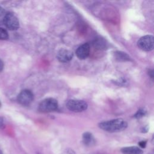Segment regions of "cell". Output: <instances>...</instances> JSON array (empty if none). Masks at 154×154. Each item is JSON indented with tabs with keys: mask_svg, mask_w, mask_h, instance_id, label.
I'll return each instance as SVG.
<instances>
[{
	"mask_svg": "<svg viewBox=\"0 0 154 154\" xmlns=\"http://www.w3.org/2000/svg\"><path fill=\"white\" fill-rule=\"evenodd\" d=\"M99 126L103 131L109 132H117L125 130L127 126V122L122 119H116L100 123Z\"/></svg>",
	"mask_w": 154,
	"mask_h": 154,
	"instance_id": "cell-1",
	"label": "cell"
},
{
	"mask_svg": "<svg viewBox=\"0 0 154 154\" xmlns=\"http://www.w3.org/2000/svg\"><path fill=\"white\" fill-rule=\"evenodd\" d=\"M58 108V102L54 98H46L38 105V111L42 112H49L55 111Z\"/></svg>",
	"mask_w": 154,
	"mask_h": 154,
	"instance_id": "cell-2",
	"label": "cell"
},
{
	"mask_svg": "<svg viewBox=\"0 0 154 154\" xmlns=\"http://www.w3.org/2000/svg\"><path fill=\"white\" fill-rule=\"evenodd\" d=\"M67 108L73 112H81L87 108V103L82 100L70 99L66 103Z\"/></svg>",
	"mask_w": 154,
	"mask_h": 154,
	"instance_id": "cell-3",
	"label": "cell"
},
{
	"mask_svg": "<svg viewBox=\"0 0 154 154\" xmlns=\"http://www.w3.org/2000/svg\"><path fill=\"white\" fill-rule=\"evenodd\" d=\"M137 45L138 48L143 51H152L153 49L154 45L153 37L151 35H147L141 37L137 42Z\"/></svg>",
	"mask_w": 154,
	"mask_h": 154,
	"instance_id": "cell-4",
	"label": "cell"
},
{
	"mask_svg": "<svg viewBox=\"0 0 154 154\" xmlns=\"http://www.w3.org/2000/svg\"><path fill=\"white\" fill-rule=\"evenodd\" d=\"M5 26L10 30L17 29L19 27V22L17 17L11 13H7L3 19Z\"/></svg>",
	"mask_w": 154,
	"mask_h": 154,
	"instance_id": "cell-5",
	"label": "cell"
},
{
	"mask_svg": "<svg viewBox=\"0 0 154 154\" xmlns=\"http://www.w3.org/2000/svg\"><path fill=\"white\" fill-rule=\"evenodd\" d=\"M33 98V94L30 90H23L18 94L17 99L20 104L26 106L32 102Z\"/></svg>",
	"mask_w": 154,
	"mask_h": 154,
	"instance_id": "cell-6",
	"label": "cell"
},
{
	"mask_svg": "<svg viewBox=\"0 0 154 154\" xmlns=\"http://www.w3.org/2000/svg\"><path fill=\"white\" fill-rule=\"evenodd\" d=\"M90 51V46L88 43H84L78 48L76 51V56L80 60H84L88 57Z\"/></svg>",
	"mask_w": 154,
	"mask_h": 154,
	"instance_id": "cell-7",
	"label": "cell"
},
{
	"mask_svg": "<svg viewBox=\"0 0 154 154\" xmlns=\"http://www.w3.org/2000/svg\"><path fill=\"white\" fill-rule=\"evenodd\" d=\"M57 57L60 62L67 63L72 59L73 53L70 50L66 49H61L58 52Z\"/></svg>",
	"mask_w": 154,
	"mask_h": 154,
	"instance_id": "cell-8",
	"label": "cell"
},
{
	"mask_svg": "<svg viewBox=\"0 0 154 154\" xmlns=\"http://www.w3.org/2000/svg\"><path fill=\"white\" fill-rule=\"evenodd\" d=\"M121 152L123 154H143V150L137 146H128L121 149Z\"/></svg>",
	"mask_w": 154,
	"mask_h": 154,
	"instance_id": "cell-9",
	"label": "cell"
},
{
	"mask_svg": "<svg viewBox=\"0 0 154 154\" xmlns=\"http://www.w3.org/2000/svg\"><path fill=\"white\" fill-rule=\"evenodd\" d=\"M83 143L87 146H93L95 144V139L93 135L88 132H85L82 135Z\"/></svg>",
	"mask_w": 154,
	"mask_h": 154,
	"instance_id": "cell-10",
	"label": "cell"
},
{
	"mask_svg": "<svg viewBox=\"0 0 154 154\" xmlns=\"http://www.w3.org/2000/svg\"><path fill=\"white\" fill-rule=\"evenodd\" d=\"M8 38V34L7 31L2 28H0V40H6Z\"/></svg>",
	"mask_w": 154,
	"mask_h": 154,
	"instance_id": "cell-11",
	"label": "cell"
},
{
	"mask_svg": "<svg viewBox=\"0 0 154 154\" xmlns=\"http://www.w3.org/2000/svg\"><path fill=\"white\" fill-rule=\"evenodd\" d=\"M145 115V111L143 109H140L138 111V112L135 114L134 117L136 118H140Z\"/></svg>",
	"mask_w": 154,
	"mask_h": 154,
	"instance_id": "cell-12",
	"label": "cell"
},
{
	"mask_svg": "<svg viewBox=\"0 0 154 154\" xmlns=\"http://www.w3.org/2000/svg\"><path fill=\"white\" fill-rule=\"evenodd\" d=\"M61 154H76L75 151L71 149H65Z\"/></svg>",
	"mask_w": 154,
	"mask_h": 154,
	"instance_id": "cell-13",
	"label": "cell"
},
{
	"mask_svg": "<svg viewBox=\"0 0 154 154\" xmlns=\"http://www.w3.org/2000/svg\"><path fill=\"white\" fill-rule=\"evenodd\" d=\"M146 141H140L139 143V146L143 148L145 147H146Z\"/></svg>",
	"mask_w": 154,
	"mask_h": 154,
	"instance_id": "cell-14",
	"label": "cell"
},
{
	"mask_svg": "<svg viewBox=\"0 0 154 154\" xmlns=\"http://www.w3.org/2000/svg\"><path fill=\"white\" fill-rule=\"evenodd\" d=\"M3 68H4V63H3V61H2L1 60H0V72L2 70Z\"/></svg>",
	"mask_w": 154,
	"mask_h": 154,
	"instance_id": "cell-15",
	"label": "cell"
},
{
	"mask_svg": "<svg viewBox=\"0 0 154 154\" xmlns=\"http://www.w3.org/2000/svg\"><path fill=\"white\" fill-rule=\"evenodd\" d=\"M4 13H5V10H4V8L0 7V16H2Z\"/></svg>",
	"mask_w": 154,
	"mask_h": 154,
	"instance_id": "cell-16",
	"label": "cell"
},
{
	"mask_svg": "<svg viewBox=\"0 0 154 154\" xmlns=\"http://www.w3.org/2000/svg\"><path fill=\"white\" fill-rule=\"evenodd\" d=\"M1 125H2V124H1V122H0V126H1Z\"/></svg>",
	"mask_w": 154,
	"mask_h": 154,
	"instance_id": "cell-17",
	"label": "cell"
},
{
	"mask_svg": "<svg viewBox=\"0 0 154 154\" xmlns=\"http://www.w3.org/2000/svg\"><path fill=\"white\" fill-rule=\"evenodd\" d=\"M0 154H2V153L1 152V151H0Z\"/></svg>",
	"mask_w": 154,
	"mask_h": 154,
	"instance_id": "cell-18",
	"label": "cell"
},
{
	"mask_svg": "<svg viewBox=\"0 0 154 154\" xmlns=\"http://www.w3.org/2000/svg\"><path fill=\"white\" fill-rule=\"evenodd\" d=\"M0 105H1V103H0Z\"/></svg>",
	"mask_w": 154,
	"mask_h": 154,
	"instance_id": "cell-19",
	"label": "cell"
}]
</instances>
